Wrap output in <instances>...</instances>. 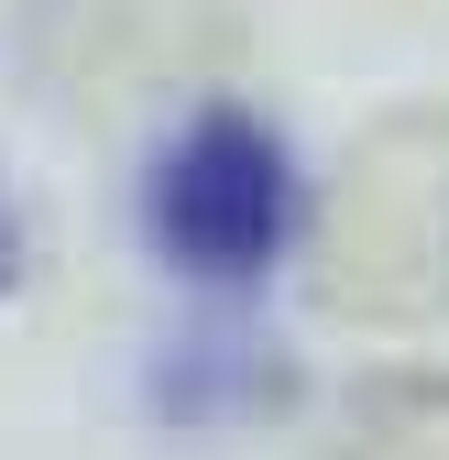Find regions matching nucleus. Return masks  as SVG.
Segmentation results:
<instances>
[{
	"mask_svg": "<svg viewBox=\"0 0 449 460\" xmlns=\"http://www.w3.org/2000/svg\"><path fill=\"white\" fill-rule=\"evenodd\" d=\"M296 230V176L252 110H198L154 164V242L208 285H242L286 252Z\"/></svg>",
	"mask_w": 449,
	"mask_h": 460,
	"instance_id": "f257e3e1",
	"label": "nucleus"
},
{
	"mask_svg": "<svg viewBox=\"0 0 449 460\" xmlns=\"http://www.w3.org/2000/svg\"><path fill=\"white\" fill-rule=\"evenodd\" d=\"M12 263H22V230H12V198H0V285H12Z\"/></svg>",
	"mask_w": 449,
	"mask_h": 460,
	"instance_id": "f03ea898",
	"label": "nucleus"
}]
</instances>
